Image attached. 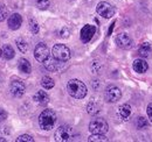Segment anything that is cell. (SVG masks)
I'll return each instance as SVG.
<instances>
[{"instance_id":"cell-20","label":"cell","mask_w":152,"mask_h":142,"mask_svg":"<svg viewBox=\"0 0 152 142\" xmlns=\"http://www.w3.org/2000/svg\"><path fill=\"white\" fill-rule=\"evenodd\" d=\"M41 85H42V88L46 90H50L54 88V85H55V83H54V80L50 78V77H48V76H45L42 79H41Z\"/></svg>"},{"instance_id":"cell-33","label":"cell","mask_w":152,"mask_h":142,"mask_svg":"<svg viewBox=\"0 0 152 142\" xmlns=\"http://www.w3.org/2000/svg\"><path fill=\"white\" fill-rule=\"evenodd\" d=\"M0 141H6V140L5 139H0Z\"/></svg>"},{"instance_id":"cell-14","label":"cell","mask_w":152,"mask_h":142,"mask_svg":"<svg viewBox=\"0 0 152 142\" xmlns=\"http://www.w3.org/2000/svg\"><path fill=\"white\" fill-rule=\"evenodd\" d=\"M34 101L39 105H47L49 103V96L45 92V91H38L34 97H33Z\"/></svg>"},{"instance_id":"cell-3","label":"cell","mask_w":152,"mask_h":142,"mask_svg":"<svg viewBox=\"0 0 152 142\" xmlns=\"http://www.w3.org/2000/svg\"><path fill=\"white\" fill-rule=\"evenodd\" d=\"M89 130L91 134H105L109 130L108 122L102 118L93 119L89 124Z\"/></svg>"},{"instance_id":"cell-21","label":"cell","mask_w":152,"mask_h":142,"mask_svg":"<svg viewBox=\"0 0 152 142\" xmlns=\"http://www.w3.org/2000/svg\"><path fill=\"white\" fill-rule=\"evenodd\" d=\"M87 111H88L89 114H93V115H95V114H97L99 112V105L96 103L95 99L90 100V103L87 106Z\"/></svg>"},{"instance_id":"cell-6","label":"cell","mask_w":152,"mask_h":142,"mask_svg":"<svg viewBox=\"0 0 152 142\" xmlns=\"http://www.w3.org/2000/svg\"><path fill=\"white\" fill-rule=\"evenodd\" d=\"M96 12L99 14V17H102V18H105V19H110L113 18L115 15V7L111 5V4H109V2H107V1H101L98 5H97V7H96Z\"/></svg>"},{"instance_id":"cell-30","label":"cell","mask_w":152,"mask_h":142,"mask_svg":"<svg viewBox=\"0 0 152 142\" xmlns=\"http://www.w3.org/2000/svg\"><path fill=\"white\" fill-rule=\"evenodd\" d=\"M6 119H7V113H6V111L2 109V108H0V122H1V121H5Z\"/></svg>"},{"instance_id":"cell-25","label":"cell","mask_w":152,"mask_h":142,"mask_svg":"<svg viewBox=\"0 0 152 142\" xmlns=\"http://www.w3.org/2000/svg\"><path fill=\"white\" fill-rule=\"evenodd\" d=\"M137 127L139 128V129H144V128H146L148 126H149V122H148V120L144 118V117H139L138 119H137Z\"/></svg>"},{"instance_id":"cell-18","label":"cell","mask_w":152,"mask_h":142,"mask_svg":"<svg viewBox=\"0 0 152 142\" xmlns=\"http://www.w3.org/2000/svg\"><path fill=\"white\" fill-rule=\"evenodd\" d=\"M18 68L23 73H29L32 71V65H31V63L26 58H20L19 63H18Z\"/></svg>"},{"instance_id":"cell-29","label":"cell","mask_w":152,"mask_h":142,"mask_svg":"<svg viewBox=\"0 0 152 142\" xmlns=\"http://www.w3.org/2000/svg\"><path fill=\"white\" fill-rule=\"evenodd\" d=\"M69 29L67 28V27H63L61 30H60V37H62V38H67L68 36H69Z\"/></svg>"},{"instance_id":"cell-26","label":"cell","mask_w":152,"mask_h":142,"mask_svg":"<svg viewBox=\"0 0 152 142\" xmlns=\"http://www.w3.org/2000/svg\"><path fill=\"white\" fill-rule=\"evenodd\" d=\"M35 4L40 9H46L50 5V0H35Z\"/></svg>"},{"instance_id":"cell-34","label":"cell","mask_w":152,"mask_h":142,"mask_svg":"<svg viewBox=\"0 0 152 142\" xmlns=\"http://www.w3.org/2000/svg\"><path fill=\"white\" fill-rule=\"evenodd\" d=\"M68 1H74V0H68Z\"/></svg>"},{"instance_id":"cell-24","label":"cell","mask_w":152,"mask_h":142,"mask_svg":"<svg viewBox=\"0 0 152 142\" xmlns=\"http://www.w3.org/2000/svg\"><path fill=\"white\" fill-rule=\"evenodd\" d=\"M29 29H31V32L33 34H38L39 33V23L37 22L35 19H29Z\"/></svg>"},{"instance_id":"cell-11","label":"cell","mask_w":152,"mask_h":142,"mask_svg":"<svg viewBox=\"0 0 152 142\" xmlns=\"http://www.w3.org/2000/svg\"><path fill=\"white\" fill-rule=\"evenodd\" d=\"M116 44L122 49H130L132 47V40L126 33H121L116 36Z\"/></svg>"},{"instance_id":"cell-12","label":"cell","mask_w":152,"mask_h":142,"mask_svg":"<svg viewBox=\"0 0 152 142\" xmlns=\"http://www.w3.org/2000/svg\"><path fill=\"white\" fill-rule=\"evenodd\" d=\"M60 63L61 62L58 59H56L54 56H49L47 59L43 61V67L48 71L54 72V71H57L60 69Z\"/></svg>"},{"instance_id":"cell-32","label":"cell","mask_w":152,"mask_h":142,"mask_svg":"<svg viewBox=\"0 0 152 142\" xmlns=\"http://www.w3.org/2000/svg\"><path fill=\"white\" fill-rule=\"evenodd\" d=\"M114 26H115V22H113V25H111V27H110V30L108 32V35H110V34H111V32H113V28H114Z\"/></svg>"},{"instance_id":"cell-35","label":"cell","mask_w":152,"mask_h":142,"mask_svg":"<svg viewBox=\"0 0 152 142\" xmlns=\"http://www.w3.org/2000/svg\"><path fill=\"white\" fill-rule=\"evenodd\" d=\"M0 57H1V55H0Z\"/></svg>"},{"instance_id":"cell-8","label":"cell","mask_w":152,"mask_h":142,"mask_svg":"<svg viewBox=\"0 0 152 142\" xmlns=\"http://www.w3.org/2000/svg\"><path fill=\"white\" fill-rule=\"evenodd\" d=\"M34 57L39 62H43L45 59H47L49 57V49L43 42H40L37 44V47L34 49Z\"/></svg>"},{"instance_id":"cell-1","label":"cell","mask_w":152,"mask_h":142,"mask_svg":"<svg viewBox=\"0 0 152 142\" xmlns=\"http://www.w3.org/2000/svg\"><path fill=\"white\" fill-rule=\"evenodd\" d=\"M67 91L75 99H83L88 92L86 84L80 79H70L67 84Z\"/></svg>"},{"instance_id":"cell-31","label":"cell","mask_w":152,"mask_h":142,"mask_svg":"<svg viewBox=\"0 0 152 142\" xmlns=\"http://www.w3.org/2000/svg\"><path fill=\"white\" fill-rule=\"evenodd\" d=\"M146 113H148V117H149L150 121L152 122V103L148 105V108H146Z\"/></svg>"},{"instance_id":"cell-7","label":"cell","mask_w":152,"mask_h":142,"mask_svg":"<svg viewBox=\"0 0 152 142\" xmlns=\"http://www.w3.org/2000/svg\"><path fill=\"white\" fill-rule=\"evenodd\" d=\"M105 100L109 101V103H116L121 99L122 97V91L119 90V88L115 86V85H110L108 86L107 90H105Z\"/></svg>"},{"instance_id":"cell-15","label":"cell","mask_w":152,"mask_h":142,"mask_svg":"<svg viewBox=\"0 0 152 142\" xmlns=\"http://www.w3.org/2000/svg\"><path fill=\"white\" fill-rule=\"evenodd\" d=\"M132 68L133 70L136 71V72H138V73H144V72H146L148 69H149V64L144 59H136L133 62Z\"/></svg>"},{"instance_id":"cell-28","label":"cell","mask_w":152,"mask_h":142,"mask_svg":"<svg viewBox=\"0 0 152 142\" xmlns=\"http://www.w3.org/2000/svg\"><path fill=\"white\" fill-rule=\"evenodd\" d=\"M17 141H18V142H22V141L33 142V141H34V139H33L31 135H28V134H22V135H20L19 138L17 139Z\"/></svg>"},{"instance_id":"cell-22","label":"cell","mask_w":152,"mask_h":142,"mask_svg":"<svg viewBox=\"0 0 152 142\" xmlns=\"http://www.w3.org/2000/svg\"><path fill=\"white\" fill-rule=\"evenodd\" d=\"M17 47H18V49H19L20 51L22 54H25L27 50H28V44H27V42L22 38V37H19V38H17Z\"/></svg>"},{"instance_id":"cell-9","label":"cell","mask_w":152,"mask_h":142,"mask_svg":"<svg viewBox=\"0 0 152 142\" xmlns=\"http://www.w3.org/2000/svg\"><path fill=\"white\" fill-rule=\"evenodd\" d=\"M10 91L14 97L19 98V97H22L25 94L26 86H25L23 82H21L19 79H15V80H12V83L10 85Z\"/></svg>"},{"instance_id":"cell-17","label":"cell","mask_w":152,"mask_h":142,"mask_svg":"<svg viewBox=\"0 0 152 142\" xmlns=\"http://www.w3.org/2000/svg\"><path fill=\"white\" fill-rule=\"evenodd\" d=\"M0 55L5 59H12L14 57V49L10 44H4L0 48Z\"/></svg>"},{"instance_id":"cell-2","label":"cell","mask_w":152,"mask_h":142,"mask_svg":"<svg viewBox=\"0 0 152 142\" xmlns=\"http://www.w3.org/2000/svg\"><path fill=\"white\" fill-rule=\"evenodd\" d=\"M56 114L53 109H43L39 115V125L43 130H50L56 122Z\"/></svg>"},{"instance_id":"cell-10","label":"cell","mask_w":152,"mask_h":142,"mask_svg":"<svg viewBox=\"0 0 152 142\" xmlns=\"http://www.w3.org/2000/svg\"><path fill=\"white\" fill-rule=\"evenodd\" d=\"M96 33V27L95 26H93V25H86L82 29H81V41L83 42V43H88L91 38H93V36L95 35Z\"/></svg>"},{"instance_id":"cell-23","label":"cell","mask_w":152,"mask_h":142,"mask_svg":"<svg viewBox=\"0 0 152 142\" xmlns=\"http://www.w3.org/2000/svg\"><path fill=\"white\" fill-rule=\"evenodd\" d=\"M90 142H105L108 141V138L104 134H91L88 139Z\"/></svg>"},{"instance_id":"cell-4","label":"cell","mask_w":152,"mask_h":142,"mask_svg":"<svg viewBox=\"0 0 152 142\" xmlns=\"http://www.w3.org/2000/svg\"><path fill=\"white\" fill-rule=\"evenodd\" d=\"M52 54L60 62H67L70 59V50L64 44H55L53 47Z\"/></svg>"},{"instance_id":"cell-13","label":"cell","mask_w":152,"mask_h":142,"mask_svg":"<svg viewBox=\"0 0 152 142\" xmlns=\"http://www.w3.org/2000/svg\"><path fill=\"white\" fill-rule=\"evenodd\" d=\"M21 25H22V18L18 13H14L8 18V27H10V29L17 30L21 27Z\"/></svg>"},{"instance_id":"cell-5","label":"cell","mask_w":152,"mask_h":142,"mask_svg":"<svg viewBox=\"0 0 152 142\" xmlns=\"http://www.w3.org/2000/svg\"><path fill=\"white\" fill-rule=\"evenodd\" d=\"M73 128L69 127V126H60L58 128L56 129L55 132V140L57 142H67V141H70L73 139Z\"/></svg>"},{"instance_id":"cell-27","label":"cell","mask_w":152,"mask_h":142,"mask_svg":"<svg viewBox=\"0 0 152 142\" xmlns=\"http://www.w3.org/2000/svg\"><path fill=\"white\" fill-rule=\"evenodd\" d=\"M8 17V11L5 5H0V22L5 21L6 18Z\"/></svg>"},{"instance_id":"cell-19","label":"cell","mask_w":152,"mask_h":142,"mask_svg":"<svg viewBox=\"0 0 152 142\" xmlns=\"http://www.w3.org/2000/svg\"><path fill=\"white\" fill-rule=\"evenodd\" d=\"M138 54H139V56H142L144 58L149 57L150 54H151V46L149 43H146V42L145 43H142L140 47H139V49H138Z\"/></svg>"},{"instance_id":"cell-16","label":"cell","mask_w":152,"mask_h":142,"mask_svg":"<svg viewBox=\"0 0 152 142\" xmlns=\"http://www.w3.org/2000/svg\"><path fill=\"white\" fill-rule=\"evenodd\" d=\"M131 107L130 105H128V104H124V105H122V106H119L118 108V117L123 120V121H126L129 118H130V115H131Z\"/></svg>"}]
</instances>
